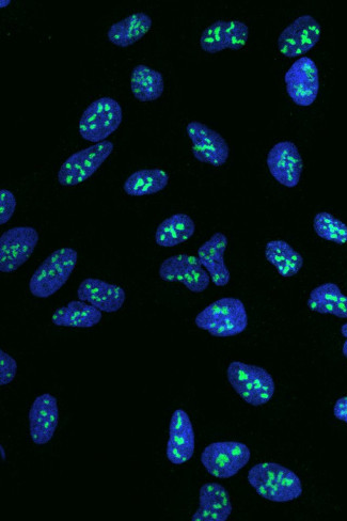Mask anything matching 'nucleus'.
<instances>
[{
  "label": "nucleus",
  "instance_id": "nucleus-1",
  "mask_svg": "<svg viewBox=\"0 0 347 521\" xmlns=\"http://www.w3.org/2000/svg\"><path fill=\"white\" fill-rule=\"evenodd\" d=\"M247 479L259 496L272 502H291L303 495L301 479L280 464H258L249 470Z\"/></svg>",
  "mask_w": 347,
  "mask_h": 521
},
{
  "label": "nucleus",
  "instance_id": "nucleus-13",
  "mask_svg": "<svg viewBox=\"0 0 347 521\" xmlns=\"http://www.w3.org/2000/svg\"><path fill=\"white\" fill-rule=\"evenodd\" d=\"M267 166L279 184L293 188L301 181L304 161L294 142L281 141L268 152Z\"/></svg>",
  "mask_w": 347,
  "mask_h": 521
},
{
  "label": "nucleus",
  "instance_id": "nucleus-14",
  "mask_svg": "<svg viewBox=\"0 0 347 521\" xmlns=\"http://www.w3.org/2000/svg\"><path fill=\"white\" fill-rule=\"evenodd\" d=\"M249 39L248 26L240 21H217L205 29L200 38L205 53L217 54L225 50L239 51Z\"/></svg>",
  "mask_w": 347,
  "mask_h": 521
},
{
  "label": "nucleus",
  "instance_id": "nucleus-17",
  "mask_svg": "<svg viewBox=\"0 0 347 521\" xmlns=\"http://www.w3.org/2000/svg\"><path fill=\"white\" fill-rule=\"evenodd\" d=\"M77 296L80 301L106 313L119 311L126 299L125 291L122 288L96 278L83 280L78 287Z\"/></svg>",
  "mask_w": 347,
  "mask_h": 521
},
{
  "label": "nucleus",
  "instance_id": "nucleus-9",
  "mask_svg": "<svg viewBox=\"0 0 347 521\" xmlns=\"http://www.w3.org/2000/svg\"><path fill=\"white\" fill-rule=\"evenodd\" d=\"M160 277L167 282H180L193 293H202L211 283V276L204 270L199 258L191 255L173 256L161 264Z\"/></svg>",
  "mask_w": 347,
  "mask_h": 521
},
{
  "label": "nucleus",
  "instance_id": "nucleus-31",
  "mask_svg": "<svg viewBox=\"0 0 347 521\" xmlns=\"http://www.w3.org/2000/svg\"><path fill=\"white\" fill-rule=\"evenodd\" d=\"M341 334L344 338H346V341L344 342L342 347V353L344 357L347 359V322L341 327Z\"/></svg>",
  "mask_w": 347,
  "mask_h": 521
},
{
  "label": "nucleus",
  "instance_id": "nucleus-24",
  "mask_svg": "<svg viewBox=\"0 0 347 521\" xmlns=\"http://www.w3.org/2000/svg\"><path fill=\"white\" fill-rule=\"evenodd\" d=\"M265 258L283 278H291L301 272L304 258L289 243L271 241L266 244Z\"/></svg>",
  "mask_w": 347,
  "mask_h": 521
},
{
  "label": "nucleus",
  "instance_id": "nucleus-6",
  "mask_svg": "<svg viewBox=\"0 0 347 521\" xmlns=\"http://www.w3.org/2000/svg\"><path fill=\"white\" fill-rule=\"evenodd\" d=\"M123 120L122 107L112 98H101L91 103L80 120L81 136L100 144L114 134Z\"/></svg>",
  "mask_w": 347,
  "mask_h": 521
},
{
  "label": "nucleus",
  "instance_id": "nucleus-29",
  "mask_svg": "<svg viewBox=\"0 0 347 521\" xmlns=\"http://www.w3.org/2000/svg\"><path fill=\"white\" fill-rule=\"evenodd\" d=\"M15 210H17V198L7 189H2L0 191V225L7 224Z\"/></svg>",
  "mask_w": 347,
  "mask_h": 521
},
{
  "label": "nucleus",
  "instance_id": "nucleus-4",
  "mask_svg": "<svg viewBox=\"0 0 347 521\" xmlns=\"http://www.w3.org/2000/svg\"><path fill=\"white\" fill-rule=\"evenodd\" d=\"M77 251L62 248L47 257L30 278L31 295L49 298L55 295L70 279L77 265Z\"/></svg>",
  "mask_w": 347,
  "mask_h": 521
},
{
  "label": "nucleus",
  "instance_id": "nucleus-16",
  "mask_svg": "<svg viewBox=\"0 0 347 521\" xmlns=\"http://www.w3.org/2000/svg\"><path fill=\"white\" fill-rule=\"evenodd\" d=\"M59 423V407L50 393L38 397L29 410L30 437L36 445L49 444Z\"/></svg>",
  "mask_w": 347,
  "mask_h": 521
},
{
  "label": "nucleus",
  "instance_id": "nucleus-11",
  "mask_svg": "<svg viewBox=\"0 0 347 521\" xmlns=\"http://www.w3.org/2000/svg\"><path fill=\"white\" fill-rule=\"evenodd\" d=\"M186 132L192 140V151L197 161L214 167H220L227 163L230 148L222 135L199 121L189 123Z\"/></svg>",
  "mask_w": 347,
  "mask_h": 521
},
{
  "label": "nucleus",
  "instance_id": "nucleus-2",
  "mask_svg": "<svg viewBox=\"0 0 347 521\" xmlns=\"http://www.w3.org/2000/svg\"><path fill=\"white\" fill-rule=\"evenodd\" d=\"M195 323L215 338H230L244 333L248 315L241 299L225 297L202 310Z\"/></svg>",
  "mask_w": 347,
  "mask_h": 521
},
{
  "label": "nucleus",
  "instance_id": "nucleus-7",
  "mask_svg": "<svg viewBox=\"0 0 347 521\" xmlns=\"http://www.w3.org/2000/svg\"><path fill=\"white\" fill-rule=\"evenodd\" d=\"M114 151L113 142L102 141L71 155L58 172L62 186H76L87 181L96 173Z\"/></svg>",
  "mask_w": 347,
  "mask_h": 521
},
{
  "label": "nucleus",
  "instance_id": "nucleus-8",
  "mask_svg": "<svg viewBox=\"0 0 347 521\" xmlns=\"http://www.w3.org/2000/svg\"><path fill=\"white\" fill-rule=\"evenodd\" d=\"M39 233L31 227H15L0 238V272L18 271L34 254Z\"/></svg>",
  "mask_w": 347,
  "mask_h": 521
},
{
  "label": "nucleus",
  "instance_id": "nucleus-12",
  "mask_svg": "<svg viewBox=\"0 0 347 521\" xmlns=\"http://www.w3.org/2000/svg\"><path fill=\"white\" fill-rule=\"evenodd\" d=\"M322 27L311 15H302L291 23L279 36V52L288 58L303 56L321 39Z\"/></svg>",
  "mask_w": 347,
  "mask_h": 521
},
{
  "label": "nucleus",
  "instance_id": "nucleus-19",
  "mask_svg": "<svg viewBox=\"0 0 347 521\" xmlns=\"http://www.w3.org/2000/svg\"><path fill=\"white\" fill-rule=\"evenodd\" d=\"M227 247V236L222 232H217L198 249L200 263L210 274L216 287H226L230 282V272L225 263Z\"/></svg>",
  "mask_w": 347,
  "mask_h": 521
},
{
  "label": "nucleus",
  "instance_id": "nucleus-23",
  "mask_svg": "<svg viewBox=\"0 0 347 521\" xmlns=\"http://www.w3.org/2000/svg\"><path fill=\"white\" fill-rule=\"evenodd\" d=\"M196 225L191 216L176 214L166 218L155 233L156 244L176 247L187 242L195 234Z\"/></svg>",
  "mask_w": 347,
  "mask_h": 521
},
{
  "label": "nucleus",
  "instance_id": "nucleus-30",
  "mask_svg": "<svg viewBox=\"0 0 347 521\" xmlns=\"http://www.w3.org/2000/svg\"><path fill=\"white\" fill-rule=\"evenodd\" d=\"M334 415L347 424V397L339 399L334 407Z\"/></svg>",
  "mask_w": 347,
  "mask_h": 521
},
{
  "label": "nucleus",
  "instance_id": "nucleus-20",
  "mask_svg": "<svg viewBox=\"0 0 347 521\" xmlns=\"http://www.w3.org/2000/svg\"><path fill=\"white\" fill-rule=\"evenodd\" d=\"M152 19L146 13H135L114 24L108 30V40L118 47H129L143 39L152 27Z\"/></svg>",
  "mask_w": 347,
  "mask_h": 521
},
{
  "label": "nucleus",
  "instance_id": "nucleus-26",
  "mask_svg": "<svg viewBox=\"0 0 347 521\" xmlns=\"http://www.w3.org/2000/svg\"><path fill=\"white\" fill-rule=\"evenodd\" d=\"M169 183L168 173L162 169H143L133 173L125 181V194L132 197L155 195L164 191Z\"/></svg>",
  "mask_w": 347,
  "mask_h": 521
},
{
  "label": "nucleus",
  "instance_id": "nucleus-25",
  "mask_svg": "<svg viewBox=\"0 0 347 521\" xmlns=\"http://www.w3.org/2000/svg\"><path fill=\"white\" fill-rule=\"evenodd\" d=\"M131 89L134 97L140 102L159 100L165 90L164 77L159 71L139 65L132 72Z\"/></svg>",
  "mask_w": 347,
  "mask_h": 521
},
{
  "label": "nucleus",
  "instance_id": "nucleus-28",
  "mask_svg": "<svg viewBox=\"0 0 347 521\" xmlns=\"http://www.w3.org/2000/svg\"><path fill=\"white\" fill-rule=\"evenodd\" d=\"M18 373V362L5 351H0V386L10 384Z\"/></svg>",
  "mask_w": 347,
  "mask_h": 521
},
{
  "label": "nucleus",
  "instance_id": "nucleus-10",
  "mask_svg": "<svg viewBox=\"0 0 347 521\" xmlns=\"http://www.w3.org/2000/svg\"><path fill=\"white\" fill-rule=\"evenodd\" d=\"M287 92L301 107L311 106L319 96L320 76L315 62L309 57L296 60L286 73Z\"/></svg>",
  "mask_w": 347,
  "mask_h": 521
},
{
  "label": "nucleus",
  "instance_id": "nucleus-21",
  "mask_svg": "<svg viewBox=\"0 0 347 521\" xmlns=\"http://www.w3.org/2000/svg\"><path fill=\"white\" fill-rule=\"evenodd\" d=\"M307 305L313 312L347 319V296L335 283H325L312 290Z\"/></svg>",
  "mask_w": 347,
  "mask_h": 521
},
{
  "label": "nucleus",
  "instance_id": "nucleus-3",
  "mask_svg": "<svg viewBox=\"0 0 347 521\" xmlns=\"http://www.w3.org/2000/svg\"><path fill=\"white\" fill-rule=\"evenodd\" d=\"M227 377L234 391L251 406H263L274 397V378L261 367L233 361L228 367Z\"/></svg>",
  "mask_w": 347,
  "mask_h": 521
},
{
  "label": "nucleus",
  "instance_id": "nucleus-15",
  "mask_svg": "<svg viewBox=\"0 0 347 521\" xmlns=\"http://www.w3.org/2000/svg\"><path fill=\"white\" fill-rule=\"evenodd\" d=\"M195 448L196 436L191 418L183 409H177L170 420L167 459L173 465H183L192 459Z\"/></svg>",
  "mask_w": 347,
  "mask_h": 521
},
{
  "label": "nucleus",
  "instance_id": "nucleus-27",
  "mask_svg": "<svg viewBox=\"0 0 347 521\" xmlns=\"http://www.w3.org/2000/svg\"><path fill=\"white\" fill-rule=\"evenodd\" d=\"M313 228L321 239L338 245L347 243V226L340 219L327 212L315 215Z\"/></svg>",
  "mask_w": 347,
  "mask_h": 521
},
{
  "label": "nucleus",
  "instance_id": "nucleus-22",
  "mask_svg": "<svg viewBox=\"0 0 347 521\" xmlns=\"http://www.w3.org/2000/svg\"><path fill=\"white\" fill-rule=\"evenodd\" d=\"M102 320V312L82 301L70 302L55 311L54 325L68 328H92Z\"/></svg>",
  "mask_w": 347,
  "mask_h": 521
},
{
  "label": "nucleus",
  "instance_id": "nucleus-5",
  "mask_svg": "<svg viewBox=\"0 0 347 521\" xmlns=\"http://www.w3.org/2000/svg\"><path fill=\"white\" fill-rule=\"evenodd\" d=\"M251 452L239 441L213 442L201 454V463L211 476L230 479L249 463Z\"/></svg>",
  "mask_w": 347,
  "mask_h": 521
},
{
  "label": "nucleus",
  "instance_id": "nucleus-18",
  "mask_svg": "<svg viewBox=\"0 0 347 521\" xmlns=\"http://www.w3.org/2000/svg\"><path fill=\"white\" fill-rule=\"evenodd\" d=\"M232 513L227 489L218 483H205L199 491V509L193 521H226Z\"/></svg>",
  "mask_w": 347,
  "mask_h": 521
}]
</instances>
